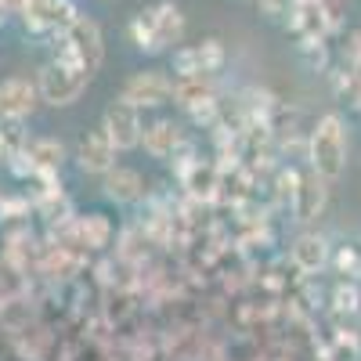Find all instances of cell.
Returning <instances> with one entry per match:
<instances>
[{
    "label": "cell",
    "instance_id": "1",
    "mask_svg": "<svg viewBox=\"0 0 361 361\" xmlns=\"http://www.w3.org/2000/svg\"><path fill=\"white\" fill-rule=\"evenodd\" d=\"M307 159H311V173H318L325 185L343 173V166H347V130H343V119L336 112L322 116L314 123L311 141H307Z\"/></svg>",
    "mask_w": 361,
    "mask_h": 361
},
{
    "label": "cell",
    "instance_id": "2",
    "mask_svg": "<svg viewBox=\"0 0 361 361\" xmlns=\"http://www.w3.org/2000/svg\"><path fill=\"white\" fill-rule=\"evenodd\" d=\"M105 58V44H102V29L90 18H73L66 25V44L58 51V62L66 66H80L83 73H94Z\"/></svg>",
    "mask_w": 361,
    "mask_h": 361
},
{
    "label": "cell",
    "instance_id": "3",
    "mask_svg": "<svg viewBox=\"0 0 361 361\" xmlns=\"http://www.w3.org/2000/svg\"><path fill=\"white\" fill-rule=\"evenodd\" d=\"M130 33L137 40V47H148V51H163L170 44L180 40V33H185V18H180V11L173 4H159L152 11H145L134 18Z\"/></svg>",
    "mask_w": 361,
    "mask_h": 361
},
{
    "label": "cell",
    "instance_id": "4",
    "mask_svg": "<svg viewBox=\"0 0 361 361\" xmlns=\"http://www.w3.org/2000/svg\"><path fill=\"white\" fill-rule=\"evenodd\" d=\"M90 73H83L80 66H66V62H51L40 69L37 90L47 105H73L83 90H87Z\"/></svg>",
    "mask_w": 361,
    "mask_h": 361
},
{
    "label": "cell",
    "instance_id": "5",
    "mask_svg": "<svg viewBox=\"0 0 361 361\" xmlns=\"http://www.w3.org/2000/svg\"><path fill=\"white\" fill-rule=\"evenodd\" d=\"M102 130L109 134V141L116 145V152H130V148L141 145V134H145V123H141V109H134L130 102L116 98L109 109H105V119H102Z\"/></svg>",
    "mask_w": 361,
    "mask_h": 361
},
{
    "label": "cell",
    "instance_id": "6",
    "mask_svg": "<svg viewBox=\"0 0 361 361\" xmlns=\"http://www.w3.org/2000/svg\"><path fill=\"white\" fill-rule=\"evenodd\" d=\"M123 102H130L134 109H159L173 98V80L159 69H145V73H134L127 83H123Z\"/></svg>",
    "mask_w": 361,
    "mask_h": 361
},
{
    "label": "cell",
    "instance_id": "7",
    "mask_svg": "<svg viewBox=\"0 0 361 361\" xmlns=\"http://www.w3.org/2000/svg\"><path fill=\"white\" fill-rule=\"evenodd\" d=\"M37 98H40V90L33 80H25V76H11L0 83V119H25L29 112L37 109Z\"/></svg>",
    "mask_w": 361,
    "mask_h": 361
},
{
    "label": "cell",
    "instance_id": "8",
    "mask_svg": "<svg viewBox=\"0 0 361 361\" xmlns=\"http://www.w3.org/2000/svg\"><path fill=\"white\" fill-rule=\"evenodd\" d=\"M76 163H80V170L83 173H98V177H105L112 166H116V145L109 141V134L98 127V130H90L83 141H80V148H76Z\"/></svg>",
    "mask_w": 361,
    "mask_h": 361
},
{
    "label": "cell",
    "instance_id": "9",
    "mask_svg": "<svg viewBox=\"0 0 361 361\" xmlns=\"http://www.w3.org/2000/svg\"><path fill=\"white\" fill-rule=\"evenodd\" d=\"M180 141H185V134H180V127L173 119H156V123H148L145 134H141V145L152 159H170L180 148Z\"/></svg>",
    "mask_w": 361,
    "mask_h": 361
},
{
    "label": "cell",
    "instance_id": "10",
    "mask_svg": "<svg viewBox=\"0 0 361 361\" xmlns=\"http://www.w3.org/2000/svg\"><path fill=\"white\" fill-rule=\"evenodd\" d=\"M173 102L180 109H202L206 102H214V80H209V73H177Z\"/></svg>",
    "mask_w": 361,
    "mask_h": 361
},
{
    "label": "cell",
    "instance_id": "11",
    "mask_svg": "<svg viewBox=\"0 0 361 361\" xmlns=\"http://www.w3.org/2000/svg\"><path fill=\"white\" fill-rule=\"evenodd\" d=\"M293 264L304 271V275H318V271L329 264V243L318 231H304L293 243Z\"/></svg>",
    "mask_w": 361,
    "mask_h": 361
},
{
    "label": "cell",
    "instance_id": "12",
    "mask_svg": "<svg viewBox=\"0 0 361 361\" xmlns=\"http://www.w3.org/2000/svg\"><path fill=\"white\" fill-rule=\"evenodd\" d=\"M224 62V51L217 40H206L202 47L192 51H180L177 54V73H217Z\"/></svg>",
    "mask_w": 361,
    "mask_h": 361
},
{
    "label": "cell",
    "instance_id": "13",
    "mask_svg": "<svg viewBox=\"0 0 361 361\" xmlns=\"http://www.w3.org/2000/svg\"><path fill=\"white\" fill-rule=\"evenodd\" d=\"M76 15L66 0H29L25 4V22L33 29H47V25H69Z\"/></svg>",
    "mask_w": 361,
    "mask_h": 361
},
{
    "label": "cell",
    "instance_id": "14",
    "mask_svg": "<svg viewBox=\"0 0 361 361\" xmlns=\"http://www.w3.org/2000/svg\"><path fill=\"white\" fill-rule=\"evenodd\" d=\"M293 206H296L300 221L318 217L322 206H325V180H322L318 173L304 177V180H300V188H293Z\"/></svg>",
    "mask_w": 361,
    "mask_h": 361
},
{
    "label": "cell",
    "instance_id": "15",
    "mask_svg": "<svg viewBox=\"0 0 361 361\" xmlns=\"http://www.w3.org/2000/svg\"><path fill=\"white\" fill-rule=\"evenodd\" d=\"M141 188H145V180H141V173L130 170V166H112V170L105 173V195L116 199V202H134V199L141 195Z\"/></svg>",
    "mask_w": 361,
    "mask_h": 361
},
{
    "label": "cell",
    "instance_id": "16",
    "mask_svg": "<svg viewBox=\"0 0 361 361\" xmlns=\"http://www.w3.org/2000/svg\"><path fill=\"white\" fill-rule=\"evenodd\" d=\"M62 156H66V148L54 137H44V141L29 145V163H33L37 170H58L62 166Z\"/></svg>",
    "mask_w": 361,
    "mask_h": 361
},
{
    "label": "cell",
    "instance_id": "17",
    "mask_svg": "<svg viewBox=\"0 0 361 361\" xmlns=\"http://www.w3.org/2000/svg\"><path fill=\"white\" fill-rule=\"evenodd\" d=\"M80 235L87 238V246H105V238H109V224L102 214H90L83 224H80Z\"/></svg>",
    "mask_w": 361,
    "mask_h": 361
},
{
    "label": "cell",
    "instance_id": "18",
    "mask_svg": "<svg viewBox=\"0 0 361 361\" xmlns=\"http://www.w3.org/2000/svg\"><path fill=\"white\" fill-rule=\"evenodd\" d=\"M336 300H340V307L354 311V307H357V289H354V286H350V289H343V286H340V289H336Z\"/></svg>",
    "mask_w": 361,
    "mask_h": 361
}]
</instances>
